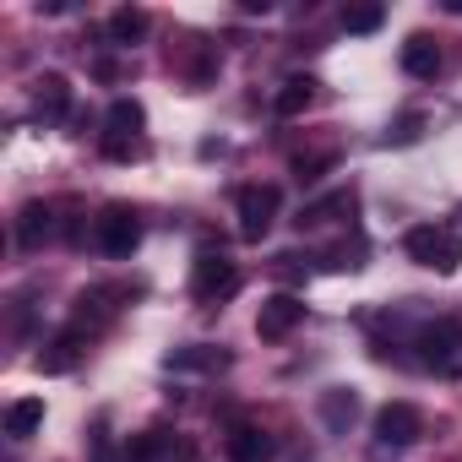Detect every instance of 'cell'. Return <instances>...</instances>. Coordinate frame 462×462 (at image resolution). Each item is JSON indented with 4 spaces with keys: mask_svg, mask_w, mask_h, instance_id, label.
Masks as SVG:
<instances>
[{
    "mask_svg": "<svg viewBox=\"0 0 462 462\" xmlns=\"http://www.w3.org/2000/svg\"><path fill=\"white\" fill-rule=\"evenodd\" d=\"M402 251H408V262H419L430 273H457L462 267V235H457L451 223H419V228H408Z\"/></svg>",
    "mask_w": 462,
    "mask_h": 462,
    "instance_id": "cell-1",
    "label": "cell"
},
{
    "mask_svg": "<svg viewBox=\"0 0 462 462\" xmlns=\"http://www.w3.org/2000/svg\"><path fill=\"white\" fill-rule=\"evenodd\" d=\"M413 348H419V365H424V370L451 375V370L462 365V321H457V316H435V321H424L419 337H413Z\"/></svg>",
    "mask_w": 462,
    "mask_h": 462,
    "instance_id": "cell-2",
    "label": "cell"
},
{
    "mask_svg": "<svg viewBox=\"0 0 462 462\" xmlns=\"http://www.w3.org/2000/svg\"><path fill=\"white\" fill-rule=\"evenodd\" d=\"M240 289V267L228 262L223 251H201L196 256V267H190V294L201 300V305H217V300H228Z\"/></svg>",
    "mask_w": 462,
    "mask_h": 462,
    "instance_id": "cell-3",
    "label": "cell"
},
{
    "mask_svg": "<svg viewBox=\"0 0 462 462\" xmlns=\"http://www.w3.org/2000/svg\"><path fill=\"white\" fill-rule=\"evenodd\" d=\"M93 240H98V251H104V256L125 262V256L142 245V217H136L131 207H104V217L93 223Z\"/></svg>",
    "mask_w": 462,
    "mask_h": 462,
    "instance_id": "cell-4",
    "label": "cell"
},
{
    "mask_svg": "<svg viewBox=\"0 0 462 462\" xmlns=\"http://www.w3.org/2000/svg\"><path fill=\"white\" fill-rule=\"evenodd\" d=\"M278 185H245L240 190V235L245 240H262L267 228H273V217H278Z\"/></svg>",
    "mask_w": 462,
    "mask_h": 462,
    "instance_id": "cell-5",
    "label": "cell"
},
{
    "mask_svg": "<svg viewBox=\"0 0 462 462\" xmlns=\"http://www.w3.org/2000/svg\"><path fill=\"white\" fill-rule=\"evenodd\" d=\"M419 430H424V419H419V408H413V402H386V408L375 413V440H381V446H392V451L413 446V440H419Z\"/></svg>",
    "mask_w": 462,
    "mask_h": 462,
    "instance_id": "cell-6",
    "label": "cell"
},
{
    "mask_svg": "<svg viewBox=\"0 0 462 462\" xmlns=\"http://www.w3.org/2000/svg\"><path fill=\"white\" fill-rule=\"evenodd\" d=\"M300 321H305V300H300V294H273V300H262V310H256V332H262L267 343L289 337Z\"/></svg>",
    "mask_w": 462,
    "mask_h": 462,
    "instance_id": "cell-7",
    "label": "cell"
},
{
    "mask_svg": "<svg viewBox=\"0 0 462 462\" xmlns=\"http://www.w3.org/2000/svg\"><path fill=\"white\" fill-rule=\"evenodd\" d=\"M223 451H228V462H273L278 440L267 430H256V424H235L228 440H223Z\"/></svg>",
    "mask_w": 462,
    "mask_h": 462,
    "instance_id": "cell-8",
    "label": "cell"
},
{
    "mask_svg": "<svg viewBox=\"0 0 462 462\" xmlns=\"http://www.w3.org/2000/svg\"><path fill=\"white\" fill-rule=\"evenodd\" d=\"M66 109H71V82L60 71L33 77V115L39 120H66Z\"/></svg>",
    "mask_w": 462,
    "mask_h": 462,
    "instance_id": "cell-9",
    "label": "cell"
},
{
    "mask_svg": "<svg viewBox=\"0 0 462 462\" xmlns=\"http://www.w3.org/2000/svg\"><path fill=\"white\" fill-rule=\"evenodd\" d=\"M402 71H408V77H419V82H430V77L440 71V50H435V39H430V33H413V39L402 44Z\"/></svg>",
    "mask_w": 462,
    "mask_h": 462,
    "instance_id": "cell-10",
    "label": "cell"
},
{
    "mask_svg": "<svg viewBox=\"0 0 462 462\" xmlns=\"http://www.w3.org/2000/svg\"><path fill=\"white\" fill-rule=\"evenodd\" d=\"M82 343H88V337H82L77 327H66V332H60V337H55V343H50V348H44V354L33 359V365H39L44 375H60V370H71V365H77Z\"/></svg>",
    "mask_w": 462,
    "mask_h": 462,
    "instance_id": "cell-11",
    "label": "cell"
},
{
    "mask_svg": "<svg viewBox=\"0 0 462 462\" xmlns=\"http://www.w3.org/2000/svg\"><path fill=\"white\" fill-rule=\"evenodd\" d=\"M223 365H228V354H223V348H207V343L174 348V354L163 359V370H190V375H212V370H223Z\"/></svg>",
    "mask_w": 462,
    "mask_h": 462,
    "instance_id": "cell-12",
    "label": "cell"
},
{
    "mask_svg": "<svg viewBox=\"0 0 462 462\" xmlns=\"http://www.w3.org/2000/svg\"><path fill=\"white\" fill-rule=\"evenodd\" d=\"M321 419H327V430H348V424L359 419V392H354V386L321 392Z\"/></svg>",
    "mask_w": 462,
    "mask_h": 462,
    "instance_id": "cell-13",
    "label": "cell"
},
{
    "mask_svg": "<svg viewBox=\"0 0 462 462\" xmlns=\"http://www.w3.org/2000/svg\"><path fill=\"white\" fill-rule=\"evenodd\" d=\"M50 235H55V212H50L44 201H28V207H23V217H17V240L33 251V245H44Z\"/></svg>",
    "mask_w": 462,
    "mask_h": 462,
    "instance_id": "cell-14",
    "label": "cell"
},
{
    "mask_svg": "<svg viewBox=\"0 0 462 462\" xmlns=\"http://www.w3.org/2000/svg\"><path fill=\"white\" fill-rule=\"evenodd\" d=\"M104 120H109V136H115V142H136V131L147 125V109H142L136 98H115Z\"/></svg>",
    "mask_w": 462,
    "mask_h": 462,
    "instance_id": "cell-15",
    "label": "cell"
},
{
    "mask_svg": "<svg viewBox=\"0 0 462 462\" xmlns=\"http://www.w3.org/2000/svg\"><path fill=\"white\" fill-rule=\"evenodd\" d=\"M310 98H316V82H310V77H289V82L278 88L273 109H278L283 120H294V115H305V109H310Z\"/></svg>",
    "mask_w": 462,
    "mask_h": 462,
    "instance_id": "cell-16",
    "label": "cell"
},
{
    "mask_svg": "<svg viewBox=\"0 0 462 462\" xmlns=\"http://www.w3.org/2000/svg\"><path fill=\"white\" fill-rule=\"evenodd\" d=\"M39 424H44V397H23V402L6 408V435L12 440H28Z\"/></svg>",
    "mask_w": 462,
    "mask_h": 462,
    "instance_id": "cell-17",
    "label": "cell"
},
{
    "mask_svg": "<svg viewBox=\"0 0 462 462\" xmlns=\"http://www.w3.org/2000/svg\"><path fill=\"white\" fill-rule=\"evenodd\" d=\"M332 212H354V190H332V196H321V201H310V207H300V228H316V223H327Z\"/></svg>",
    "mask_w": 462,
    "mask_h": 462,
    "instance_id": "cell-18",
    "label": "cell"
},
{
    "mask_svg": "<svg viewBox=\"0 0 462 462\" xmlns=\"http://www.w3.org/2000/svg\"><path fill=\"white\" fill-rule=\"evenodd\" d=\"M142 33H147V12H142V6H120V12L109 17V39H115V44H136Z\"/></svg>",
    "mask_w": 462,
    "mask_h": 462,
    "instance_id": "cell-19",
    "label": "cell"
},
{
    "mask_svg": "<svg viewBox=\"0 0 462 462\" xmlns=\"http://www.w3.org/2000/svg\"><path fill=\"white\" fill-rule=\"evenodd\" d=\"M386 23V6L365 0V6H343V33H375Z\"/></svg>",
    "mask_w": 462,
    "mask_h": 462,
    "instance_id": "cell-20",
    "label": "cell"
},
{
    "mask_svg": "<svg viewBox=\"0 0 462 462\" xmlns=\"http://www.w3.org/2000/svg\"><path fill=\"white\" fill-rule=\"evenodd\" d=\"M163 446H169V435H163V430H142V435H131V440H125V462H158V457H163Z\"/></svg>",
    "mask_w": 462,
    "mask_h": 462,
    "instance_id": "cell-21",
    "label": "cell"
},
{
    "mask_svg": "<svg viewBox=\"0 0 462 462\" xmlns=\"http://www.w3.org/2000/svg\"><path fill=\"white\" fill-rule=\"evenodd\" d=\"M419 136H424V115H402L381 142H386V147H408V142H419Z\"/></svg>",
    "mask_w": 462,
    "mask_h": 462,
    "instance_id": "cell-22",
    "label": "cell"
},
{
    "mask_svg": "<svg viewBox=\"0 0 462 462\" xmlns=\"http://www.w3.org/2000/svg\"><path fill=\"white\" fill-rule=\"evenodd\" d=\"M332 169V152H316V158H294V174L300 180H321Z\"/></svg>",
    "mask_w": 462,
    "mask_h": 462,
    "instance_id": "cell-23",
    "label": "cell"
},
{
    "mask_svg": "<svg viewBox=\"0 0 462 462\" xmlns=\"http://www.w3.org/2000/svg\"><path fill=\"white\" fill-rule=\"evenodd\" d=\"M240 12H251V17H267V12H273V0H240Z\"/></svg>",
    "mask_w": 462,
    "mask_h": 462,
    "instance_id": "cell-24",
    "label": "cell"
}]
</instances>
